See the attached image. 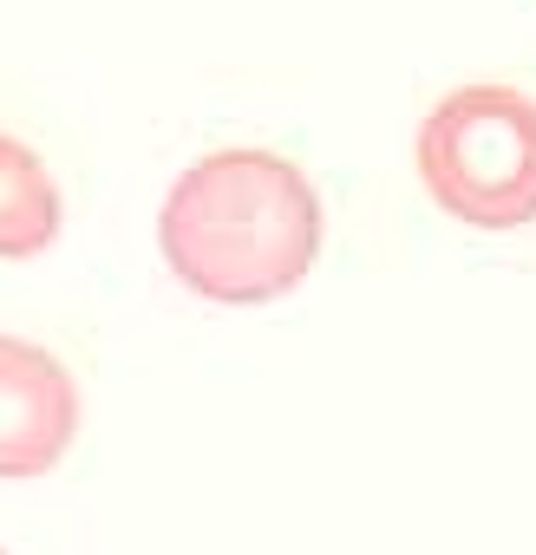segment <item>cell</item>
<instances>
[{"mask_svg": "<svg viewBox=\"0 0 536 555\" xmlns=\"http://www.w3.org/2000/svg\"><path fill=\"white\" fill-rule=\"evenodd\" d=\"M157 242L183 288L222 308H255L315 268L321 203L276 151H209L170 183Z\"/></svg>", "mask_w": 536, "mask_h": 555, "instance_id": "cell-1", "label": "cell"}, {"mask_svg": "<svg viewBox=\"0 0 536 555\" xmlns=\"http://www.w3.org/2000/svg\"><path fill=\"white\" fill-rule=\"evenodd\" d=\"M419 183L471 229L536 222V99L516 86H458L419 125Z\"/></svg>", "mask_w": 536, "mask_h": 555, "instance_id": "cell-2", "label": "cell"}, {"mask_svg": "<svg viewBox=\"0 0 536 555\" xmlns=\"http://www.w3.org/2000/svg\"><path fill=\"white\" fill-rule=\"evenodd\" d=\"M79 431L73 373L34 347L0 334V477H47Z\"/></svg>", "mask_w": 536, "mask_h": 555, "instance_id": "cell-3", "label": "cell"}, {"mask_svg": "<svg viewBox=\"0 0 536 555\" xmlns=\"http://www.w3.org/2000/svg\"><path fill=\"white\" fill-rule=\"evenodd\" d=\"M60 235V190L47 164L0 131V261H27Z\"/></svg>", "mask_w": 536, "mask_h": 555, "instance_id": "cell-4", "label": "cell"}]
</instances>
